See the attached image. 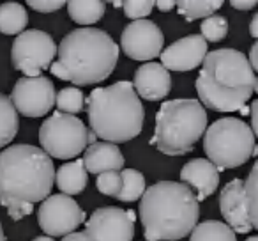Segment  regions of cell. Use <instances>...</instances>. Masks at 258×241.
<instances>
[{
	"instance_id": "6da1fadb",
	"label": "cell",
	"mask_w": 258,
	"mask_h": 241,
	"mask_svg": "<svg viewBox=\"0 0 258 241\" xmlns=\"http://www.w3.org/2000/svg\"><path fill=\"white\" fill-rule=\"evenodd\" d=\"M53 183V162L41 148L16 144L0 151V206L15 222L50 197Z\"/></svg>"
},
{
	"instance_id": "7a4b0ae2",
	"label": "cell",
	"mask_w": 258,
	"mask_h": 241,
	"mask_svg": "<svg viewBox=\"0 0 258 241\" xmlns=\"http://www.w3.org/2000/svg\"><path fill=\"white\" fill-rule=\"evenodd\" d=\"M138 215L147 241H177L198 225L200 202L184 183L158 181L142 195Z\"/></svg>"
},
{
	"instance_id": "3957f363",
	"label": "cell",
	"mask_w": 258,
	"mask_h": 241,
	"mask_svg": "<svg viewBox=\"0 0 258 241\" xmlns=\"http://www.w3.org/2000/svg\"><path fill=\"white\" fill-rule=\"evenodd\" d=\"M118 62V44L96 27H80L62 37L51 75L75 85H92L106 80Z\"/></svg>"
},
{
	"instance_id": "277c9868",
	"label": "cell",
	"mask_w": 258,
	"mask_h": 241,
	"mask_svg": "<svg viewBox=\"0 0 258 241\" xmlns=\"http://www.w3.org/2000/svg\"><path fill=\"white\" fill-rule=\"evenodd\" d=\"M254 80V71L242 52L219 48L205 55L195 87L205 108L237 112L253 94Z\"/></svg>"
},
{
	"instance_id": "5b68a950",
	"label": "cell",
	"mask_w": 258,
	"mask_h": 241,
	"mask_svg": "<svg viewBox=\"0 0 258 241\" xmlns=\"http://www.w3.org/2000/svg\"><path fill=\"white\" fill-rule=\"evenodd\" d=\"M90 131L110 144L137 138L144 130L145 110L131 82H117L110 87H96L87 98Z\"/></svg>"
},
{
	"instance_id": "8992f818",
	"label": "cell",
	"mask_w": 258,
	"mask_h": 241,
	"mask_svg": "<svg viewBox=\"0 0 258 241\" xmlns=\"http://www.w3.org/2000/svg\"><path fill=\"white\" fill-rule=\"evenodd\" d=\"M207 130V112L198 100H170L156 114L154 137L151 146L166 156H182L193 151L195 144Z\"/></svg>"
},
{
	"instance_id": "52a82bcc",
	"label": "cell",
	"mask_w": 258,
	"mask_h": 241,
	"mask_svg": "<svg viewBox=\"0 0 258 241\" xmlns=\"http://www.w3.org/2000/svg\"><path fill=\"white\" fill-rule=\"evenodd\" d=\"M254 133L235 117L218 119L205 130L204 151L218 170L237 169L253 156Z\"/></svg>"
},
{
	"instance_id": "ba28073f",
	"label": "cell",
	"mask_w": 258,
	"mask_h": 241,
	"mask_svg": "<svg viewBox=\"0 0 258 241\" xmlns=\"http://www.w3.org/2000/svg\"><path fill=\"white\" fill-rule=\"evenodd\" d=\"M85 123L76 115L53 112L39 128V142L50 158L71 160L85 153L87 146Z\"/></svg>"
},
{
	"instance_id": "9c48e42d",
	"label": "cell",
	"mask_w": 258,
	"mask_h": 241,
	"mask_svg": "<svg viewBox=\"0 0 258 241\" xmlns=\"http://www.w3.org/2000/svg\"><path fill=\"white\" fill-rule=\"evenodd\" d=\"M57 55V44L50 34L30 29L15 39L11 48V62L16 71H22L25 78H37L41 71L50 69Z\"/></svg>"
},
{
	"instance_id": "30bf717a",
	"label": "cell",
	"mask_w": 258,
	"mask_h": 241,
	"mask_svg": "<svg viewBox=\"0 0 258 241\" xmlns=\"http://www.w3.org/2000/svg\"><path fill=\"white\" fill-rule=\"evenodd\" d=\"M37 222L46 236H68L85 222V211L73 197L64 194L50 195L41 202Z\"/></svg>"
},
{
	"instance_id": "8fae6325",
	"label": "cell",
	"mask_w": 258,
	"mask_h": 241,
	"mask_svg": "<svg viewBox=\"0 0 258 241\" xmlns=\"http://www.w3.org/2000/svg\"><path fill=\"white\" fill-rule=\"evenodd\" d=\"M137 215L133 209L104 206L90 215L85 232L94 241H133Z\"/></svg>"
},
{
	"instance_id": "7c38bea8",
	"label": "cell",
	"mask_w": 258,
	"mask_h": 241,
	"mask_svg": "<svg viewBox=\"0 0 258 241\" xmlns=\"http://www.w3.org/2000/svg\"><path fill=\"white\" fill-rule=\"evenodd\" d=\"M55 85L46 76L20 78L15 83L11 101L16 112L25 117H43L55 105Z\"/></svg>"
},
{
	"instance_id": "4fadbf2b",
	"label": "cell",
	"mask_w": 258,
	"mask_h": 241,
	"mask_svg": "<svg viewBox=\"0 0 258 241\" xmlns=\"http://www.w3.org/2000/svg\"><path fill=\"white\" fill-rule=\"evenodd\" d=\"M165 36L151 20L131 22L120 36V50L133 61H151L161 55Z\"/></svg>"
},
{
	"instance_id": "5bb4252c",
	"label": "cell",
	"mask_w": 258,
	"mask_h": 241,
	"mask_svg": "<svg viewBox=\"0 0 258 241\" xmlns=\"http://www.w3.org/2000/svg\"><path fill=\"white\" fill-rule=\"evenodd\" d=\"M209 54L207 41L198 34H189L172 43L161 52V66L170 71H193L204 64L205 55Z\"/></svg>"
},
{
	"instance_id": "9a60e30c",
	"label": "cell",
	"mask_w": 258,
	"mask_h": 241,
	"mask_svg": "<svg viewBox=\"0 0 258 241\" xmlns=\"http://www.w3.org/2000/svg\"><path fill=\"white\" fill-rule=\"evenodd\" d=\"M219 209L226 225L235 234H247L253 225L247 216L246 191L242 179H232L219 194Z\"/></svg>"
},
{
	"instance_id": "2e32d148",
	"label": "cell",
	"mask_w": 258,
	"mask_h": 241,
	"mask_svg": "<svg viewBox=\"0 0 258 241\" xmlns=\"http://www.w3.org/2000/svg\"><path fill=\"white\" fill-rule=\"evenodd\" d=\"M133 87L138 98H144L147 101H161L170 94L172 76L168 69L158 62H145L135 73Z\"/></svg>"
},
{
	"instance_id": "e0dca14e",
	"label": "cell",
	"mask_w": 258,
	"mask_h": 241,
	"mask_svg": "<svg viewBox=\"0 0 258 241\" xmlns=\"http://www.w3.org/2000/svg\"><path fill=\"white\" fill-rule=\"evenodd\" d=\"M180 179L186 186L195 190L197 201L202 202L207 197H211L219 184V170L216 165H212L209 160L195 158L189 160L180 170Z\"/></svg>"
},
{
	"instance_id": "ac0fdd59",
	"label": "cell",
	"mask_w": 258,
	"mask_h": 241,
	"mask_svg": "<svg viewBox=\"0 0 258 241\" xmlns=\"http://www.w3.org/2000/svg\"><path fill=\"white\" fill-rule=\"evenodd\" d=\"M83 165L87 172L103 174V172H118L124 169V156H122L118 146L110 142H96L89 146L83 153Z\"/></svg>"
},
{
	"instance_id": "d6986e66",
	"label": "cell",
	"mask_w": 258,
	"mask_h": 241,
	"mask_svg": "<svg viewBox=\"0 0 258 241\" xmlns=\"http://www.w3.org/2000/svg\"><path fill=\"white\" fill-rule=\"evenodd\" d=\"M87 177H89V172L83 165V160L76 158L75 162L60 165V169L55 172V183L62 194L71 197V195H78L85 190Z\"/></svg>"
},
{
	"instance_id": "ffe728a7",
	"label": "cell",
	"mask_w": 258,
	"mask_h": 241,
	"mask_svg": "<svg viewBox=\"0 0 258 241\" xmlns=\"http://www.w3.org/2000/svg\"><path fill=\"white\" fill-rule=\"evenodd\" d=\"M29 23L27 9L20 2L0 4V32L6 36H20Z\"/></svg>"
},
{
	"instance_id": "44dd1931",
	"label": "cell",
	"mask_w": 258,
	"mask_h": 241,
	"mask_svg": "<svg viewBox=\"0 0 258 241\" xmlns=\"http://www.w3.org/2000/svg\"><path fill=\"white\" fill-rule=\"evenodd\" d=\"M66 6H68L69 18L83 27L97 23L106 11V4L101 0H71Z\"/></svg>"
},
{
	"instance_id": "7402d4cb",
	"label": "cell",
	"mask_w": 258,
	"mask_h": 241,
	"mask_svg": "<svg viewBox=\"0 0 258 241\" xmlns=\"http://www.w3.org/2000/svg\"><path fill=\"white\" fill-rule=\"evenodd\" d=\"M20 128L18 112L13 105L11 98L0 94V149L13 142Z\"/></svg>"
},
{
	"instance_id": "603a6c76",
	"label": "cell",
	"mask_w": 258,
	"mask_h": 241,
	"mask_svg": "<svg viewBox=\"0 0 258 241\" xmlns=\"http://www.w3.org/2000/svg\"><path fill=\"white\" fill-rule=\"evenodd\" d=\"M189 241H237V236L225 222L207 220L195 227Z\"/></svg>"
},
{
	"instance_id": "cb8c5ba5",
	"label": "cell",
	"mask_w": 258,
	"mask_h": 241,
	"mask_svg": "<svg viewBox=\"0 0 258 241\" xmlns=\"http://www.w3.org/2000/svg\"><path fill=\"white\" fill-rule=\"evenodd\" d=\"M175 6L177 13L182 18H186L187 22H195V20H205L216 15L223 2L221 0H180Z\"/></svg>"
},
{
	"instance_id": "d4e9b609",
	"label": "cell",
	"mask_w": 258,
	"mask_h": 241,
	"mask_svg": "<svg viewBox=\"0 0 258 241\" xmlns=\"http://www.w3.org/2000/svg\"><path fill=\"white\" fill-rule=\"evenodd\" d=\"M122 186L118 191L117 199L120 202H135L138 199H142V195L147 190V184H145V177L140 170L135 169H122L120 172Z\"/></svg>"
},
{
	"instance_id": "484cf974",
	"label": "cell",
	"mask_w": 258,
	"mask_h": 241,
	"mask_svg": "<svg viewBox=\"0 0 258 241\" xmlns=\"http://www.w3.org/2000/svg\"><path fill=\"white\" fill-rule=\"evenodd\" d=\"M244 191H246L247 216H249L253 229L258 230V160L247 174L246 183H244Z\"/></svg>"
},
{
	"instance_id": "4316f807",
	"label": "cell",
	"mask_w": 258,
	"mask_h": 241,
	"mask_svg": "<svg viewBox=\"0 0 258 241\" xmlns=\"http://www.w3.org/2000/svg\"><path fill=\"white\" fill-rule=\"evenodd\" d=\"M55 105H57L58 112L69 115H76L83 110V105H85V98L83 92L76 87H64L57 92L55 98Z\"/></svg>"
},
{
	"instance_id": "83f0119b",
	"label": "cell",
	"mask_w": 258,
	"mask_h": 241,
	"mask_svg": "<svg viewBox=\"0 0 258 241\" xmlns=\"http://www.w3.org/2000/svg\"><path fill=\"white\" fill-rule=\"evenodd\" d=\"M202 37L209 43H218V41L225 39L228 34V20L225 16L212 15L209 18H205L200 25Z\"/></svg>"
},
{
	"instance_id": "f1b7e54d",
	"label": "cell",
	"mask_w": 258,
	"mask_h": 241,
	"mask_svg": "<svg viewBox=\"0 0 258 241\" xmlns=\"http://www.w3.org/2000/svg\"><path fill=\"white\" fill-rule=\"evenodd\" d=\"M156 8V2L152 0H127L122 4L124 15L127 16L131 22H138V20H145Z\"/></svg>"
},
{
	"instance_id": "f546056e",
	"label": "cell",
	"mask_w": 258,
	"mask_h": 241,
	"mask_svg": "<svg viewBox=\"0 0 258 241\" xmlns=\"http://www.w3.org/2000/svg\"><path fill=\"white\" fill-rule=\"evenodd\" d=\"M96 186L97 190L101 191L103 195H110V197H117L118 191H120L122 186V179L118 172H103L97 176L96 179Z\"/></svg>"
},
{
	"instance_id": "4dcf8cb0",
	"label": "cell",
	"mask_w": 258,
	"mask_h": 241,
	"mask_svg": "<svg viewBox=\"0 0 258 241\" xmlns=\"http://www.w3.org/2000/svg\"><path fill=\"white\" fill-rule=\"evenodd\" d=\"M27 4L37 13H55L60 8H64L66 2H62V0H29Z\"/></svg>"
},
{
	"instance_id": "1f68e13d",
	"label": "cell",
	"mask_w": 258,
	"mask_h": 241,
	"mask_svg": "<svg viewBox=\"0 0 258 241\" xmlns=\"http://www.w3.org/2000/svg\"><path fill=\"white\" fill-rule=\"evenodd\" d=\"M251 130H253L254 133V138H258V100L253 101V105H251Z\"/></svg>"
},
{
	"instance_id": "d6a6232c",
	"label": "cell",
	"mask_w": 258,
	"mask_h": 241,
	"mask_svg": "<svg viewBox=\"0 0 258 241\" xmlns=\"http://www.w3.org/2000/svg\"><path fill=\"white\" fill-rule=\"evenodd\" d=\"M230 6L233 9H239V11H249L256 6V0H232Z\"/></svg>"
},
{
	"instance_id": "836d02e7",
	"label": "cell",
	"mask_w": 258,
	"mask_h": 241,
	"mask_svg": "<svg viewBox=\"0 0 258 241\" xmlns=\"http://www.w3.org/2000/svg\"><path fill=\"white\" fill-rule=\"evenodd\" d=\"M60 241H94V239L87 232H71L62 237Z\"/></svg>"
},
{
	"instance_id": "e575fe53",
	"label": "cell",
	"mask_w": 258,
	"mask_h": 241,
	"mask_svg": "<svg viewBox=\"0 0 258 241\" xmlns=\"http://www.w3.org/2000/svg\"><path fill=\"white\" fill-rule=\"evenodd\" d=\"M249 64L253 68V71L258 73V41H254V44L251 46V52H249Z\"/></svg>"
},
{
	"instance_id": "d590c367",
	"label": "cell",
	"mask_w": 258,
	"mask_h": 241,
	"mask_svg": "<svg viewBox=\"0 0 258 241\" xmlns=\"http://www.w3.org/2000/svg\"><path fill=\"white\" fill-rule=\"evenodd\" d=\"M156 8L163 13H168L175 8V2H173V0H159V2H156Z\"/></svg>"
},
{
	"instance_id": "8d00e7d4",
	"label": "cell",
	"mask_w": 258,
	"mask_h": 241,
	"mask_svg": "<svg viewBox=\"0 0 258 241\" xmlns=\"http://www.w3.org/2000/svg\"><path fill=\"white\" fill-rule=\"evenodd\" d=\"M249 34H251V37H254V39L258 41V13L253 16V20H251V23H249Z\"/></svg>"
},
{
	"instance_id": "74e56055",
	"label": "cell",
	"mask_w": 258,
	"mask_h": 241,
	"mask_svg": "<svg viewBox=\"0 0 258 241\" xmlns=\"http://www.w3.org/2000/svg\"><path fill=\"white\" fill-rule=\"evenodd\" d=\"M87 142H89L90 146L97 142V137H96V133H94V131H89V133H87Z\"/></svg>"
},
{
	"instance_id": "f35d334b",
	"label": "cell",
	"mask_w": 258,
	"mask_h": 241,
	"mask_svg": "<svg viewBox=\"0 0 258 241\" xmlns=\"http://www.w3.org/2000/svg\"><path fill=\"white\" fill-rule=\"evenodd\" d=\"M32 241H55L53 237H50V236H39V237H36V239H32Z\"/></svg>"
},
{
	"instance_id": "ab89813d",
	"label": "cell",
	"mask_w": 258,
	"mask_h": 241,
	"mask_svg": "<svg viewBox=\"0 0 258 241\" xmlns=\"http://www.w3.org/2000/svg\"><path fill=\"white\" fill-rule=\"evenodd\" d=\"M122 4H124V2H120V0H115V2H111V6H115V8H122Z\"/></svg>"
},
{
	"instance_id": "60d3db41",
	"label": "cell",
	"mask_w": 258,
	"mask_h": 241,
	"mask_svg": "<svg viewBox=\"0 0 258 241\" xmlns=\"http://www.w3.org/2000/svg\"><path fill=\"white\" fill-rule=\"evenodd\" d=\"M0 241H6V234H4V229L0 225Z\"/></svg>"
},
{
	"instance_id": "b9f144b4",
	"label": "cell",
	"mask_w": 258,
	"mask_h": 241,
	"mask_svg": "<svg viewBox=\"0 0 258 241\" xmlns=\"http://www.w3.org/2000/svg\"><path fill=\"white\" fill-rule=\"evenodd\" d=\"M253 92H256V94H258V76H256V80H254V87H253Z\"/></svg>"
},
{
	"instance_id": "7bdbcfd3",
	"label": "cell",
	"mask_w": 258,
	"mask_h": 241,
	"mask_svg": "<svg viewBox=\"0 0 258 241\" xmlns=\"http://www.w3.org/2000/svg\"><path fill=\"white\" fill-rule=\"evenodd\" d=\"M246 241H258V236H251V237H247Z\"/></svg>"
},
{
	"instance_id": "ee69618b",
	"label": "cell",
	"mask_w": 258,
	"mask_h": 241,
	"mask_svg": "<svg viewBox=\"0 0 258 241\" xmlns=\"http://www.w3.org/2000/svg\"><path fill=\"white\" fill-rule=\"evenodd\" d=\"M253 156H258V146H254V149H253Z\"/></svg>"
}]
</instances>
